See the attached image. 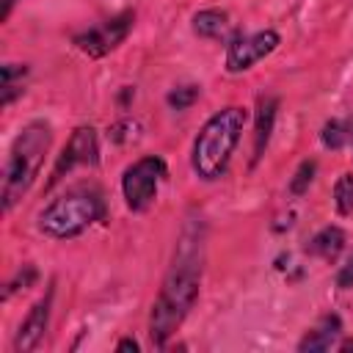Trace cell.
<instances>
[{"mask_svg":"<svg viewBox=\"0 0 353 353\" xmlns=\"http://www.w3.org/2000/svg\"><path fill=\"white\" fill-rule=\"evenodd\" d=\"M201 262H204V232H201V223H190L176 243L174 262L152 306V317H149L152 345L163 347L171 339V334L182 325L190 306L196 303L199 281H201Z\"/></svg>","mask_w":353,"mask_h":353,"instance_id":"1","label":"cell"},{"mask_svg":"<svg viewBox=\"0 0 353 353\" xmlns=\"http://www.w3.org/2000/svg\"><path fill=\"white\" fill-rule=\"evenodd\" d=\"M245 119H248L245 108L229 105L204 121V127L199 130V135L193 141V152H190V165L201 179L212 182L226 171L229 157H232L234 146L240 143Z\"/></svg>","mask_w":353,"mask_h":353,"instance_id":"2","label":"cell"},{"mask_svg":"<svg viewBox=\"0 0 353 353\" xmlns=\"http://www.w3.org/2000/svg\"><path fill=\"white\" fill-rule=\"evenodd\" d=\"M50 141L52 132L50 124L44 121H30L19 130V135L8 149V163L3 174V210H11L36 182L44 154L50 152Z\"/></svg>","mask_w":353,"mask_h":353,"instance_id":"3","label":"cell"},{"mask_svg":"<svg viewBox=\"0 0 353 353\" xmlns=\"http://www.w3.org/2000/svg\"><path fill=\"white\" fill-rule=\"evenodd\" d=\"M105 218V199L97 188L80 185L50 201L39 215V229L50 237L66 240Z\"/></svg>","mask_w":353,"mask_h":353,"instance_id":"4","label":"cell"},{"mask_svg":"<svg viewBox=\"0 0 353 353\" xmlns=\"http://www.w3.org/2000/svg\"><path fill=\"white\" fill-rule=\"evenodd\" d=\"M163 176H165V163L157 154H146V157L135 160L132 165H127V171L121 176V193H124L127 207L132 212L149 210Z\"/></svg>","mask_w":353,"mask_h":353,"instance_id":"5","label":"cell"},{"mask_svg":"<svg viewBox=\"0 0 353 353\" xmlns=\"http://www.w3.org/2000/svg\"><path fill=\"white\" fill-rule=\"evenodd\" d=\"M132 19H135L132 11H121V14H116L113 19L102 22V25H97V28H91V30L77 33V36H74V47H77L80 52L91 55V58H102V55H108L110 50H116V47L127 39V33H130V28H132Z\"/></svg>","mask_w":353,"mask_h":353,"instance_id":"6","label":"cell"},{"mask_svg":"<svg viewBox=\"0 0 353 353\" xmlns=\"http://www.w3.org/2000/svg\"><path fill=\"white\" fill-rule=\"evenodd\" d=\"M276 47H279V33L276 30H256V33L234 36L226 47V69L232 74L245 72L254 63H259L265 55H270Z\"/></svg>","mask_w":353,"mask_h":353,"instance_id":"7","label":"cell"},{"mask_svg":"<svg viewBox=\"0 0 353 353\" xmlns=\"http://www.w3.org/2000/svg\"><path fill=\"white\" fill-rule=\"evenodd\" d=\"M99 163V143H97V130L94 127H77L72 132V138L66 141L55 168H52V176H50V185L61 182L63 174H69L72 168L77 165H97Z\"/></svg>","mask_w":353,"mask_h":353,"instance_id":"8","label":"cell"},{"mask_svg":"<svg viewBox=\"0 0 353 353\" xmlns=\"http://www.w3.org/2000/svg\"><path fill=\"white\" fill-rule=\"evenodd\" d=\"M50 303H52V292H47L41 301L33 303V309L28 312V317L22 320L17 339H14V350L17 353H30L39 347V342L44 339L47 331V320H50Z\"/></svg>","mask_w":353,"mask_h":353,"instance_id":"9","label":"cell"},{"mask_svg":"<svg viewBox=\"0 0 353 353\" xmlns=\"http://www.w3.org/2000/svg\"><path fill=\"white\" fill-rule=\"evenodd\" d=\"M339 334H342V320H339L336 314H325V317H320V320H317V325H314V328H309V331H306V336L298 342V350H301V353L328 350V347H334V345H336Z\"/></svg>","mask_w":353,"mask_h":353,"instance_id":"10","label":"cell"},{"mask_svg":"<svg viewBox=\"0 0 353 353\" xmlns=\"http://www.w3.org/2000/svg\"><path fill=\"white\" fill-rule=\"evenodd\" d=\"M276 110H279V99L276 97H259V102H256V127H254V163L262 157V152H265V146L270 141Z\"/></svg>","mask_w":353,"mask_h":353,"instance_id":"11","label":"cell"},{"mask_svg":"<svg viewBox=\"0 0 353 353\" xmlns=\"http://www.w3.org/2000/svg\"><path fill=\"white\" fill-rule=\"evenodd\" d=\"M345 248V232L339 229V226H325V229H320L314 237H312V243H309V251L314 254V256H320V259H336L339 256V251Z\"/></svg>","mask_w":353,"mask_h":353,"instance_id":"12","label":"cell"},{"mask_svg":"<svg viewBox=\"0 0 353 353\" xmlns=\"http://www.w3.org/2000/svg\"><path fill=\"white\" fill-rule=\"evenodd\" d=\"M193 30L201 39H221L229 30V14L218 8H204L193 17Z\"/></svg>","mask_w":353,"mask_h":353,"instance_id":"13","label":"cell"},{"mask_svg":"<svg viewBox=\"0 0 353 353\" xmlns=\"http://www.w3.org/2000/svg\"><path fill=\"white\" fill-rule=\"evenodd\" d=\"M25 66H19V63H6L3 66V85H0V105L6 108V105H11L14 102V97L17 94H22V80H25Z\"/></svg>","mask_w":353,"mask_h":353,"instance_id":"14","label":"cell"},{"mask_svg":"<svg viewBox=\"0 0 353 353\" xmlns=\"http://www.w3.org/2000/svg\"><path fill=\"white\" fill-rule=\"evenodd\" d=\"M323 143L328 149H342L347 141H350V124L342 121V119H331L325 127H323Z\"/></svg>","mask_w":353,"mask_h":353,"instance_id":"15","label":"cell"},{"mask_svg":"<svg viewBox=\"0 0 353 353\" xmlns=\"http://www.w3.org/2000/svg\"><path fill=\"white\" fill-rule=\"evenodd\" d=\"M334 204L339 210V215H350L353 212V174H342L334 185Z\"/></svg>","mask_w":353,"mask_h":353,"instance_id":"16","label":"cell"},{"mask_svg":"<svg viewBox=\"0 0 353 353\" xmlns=\"http://www.w3.org/2000/svg\"><path fill=\"white\" fill-rule=\"evenodd\" d=\"M196 97H199V85H179L168 94V105L174 110H188L196 102Z\"/></svg>","mask_w":353,"mask_h":353,"instance_id":"17","label":"cell"},{"mask_svg":"<svg viewBox=\"0 0 353 353\" xmlns=\"http://www.w3.org/2000/svg\"><path fill=\"white\" fill-rule=\"evenodd\" d=\"M312 179H314V163H312V160H306V163H301V168L295 171L292 182H290V190H292L295 196H301V193L312 185Z\"/></svg>","mask_w":353,"mask_h":353,"instance_id":"18","label":"cell"},{"mask_svg":"<svg viewBox=\"0 0 353 353\" xmlns=\"http://www.w3.org/2000/svg\"><path fill=\"white\" fill-rule=\"evenodd\" d=\"M336 284H339L342 290L353 287V259H347V262L342 265V270H339V276H336Z\"/></svg>","mask_w":353,"mask_h":353,"instance_id":"19","label":"cell"},{"mask_svg":"<svg viewBox=\"0 0 353 353\" xmlns=\"http://www.w3.org/2000/svg\"><path fill=\"white\" fill-rule=\"evenodd\" d=\"M116 350H132V353H135V350H138V342H135V339H121V342L116 345Z\"/></svg>","mask_w":353,"mask_h":353,"instance_id":"20","label":"cell"},{"mask_svg":"<svg viewBox=\"0 0 353 353\" xmlns=\"http://www.w3.org/2000/svg\"><path fill=\"white\" fill-rule=\"evenodd\" d=\"M14 3H17V0H3V11H0V19H8V14H11Z\"/></svg>","mask_w":353,"mask_h":353,"instance_id":"21","label":"cell"},{"mask_svg":"<svg viewBox=\"0 0 353 353\" xmlns=\"http://www.w3.org/2000/svg\"><path fill=\"white\" fill-rule=\"evenodd\" d=\"M339 350H353V339H347V342H342V345H339Z\"/></svg>","mask_w":353,"mask_h":353,"instance_id":"22","label":"cell"}]
</instances>
